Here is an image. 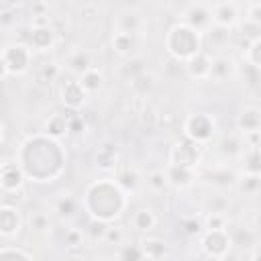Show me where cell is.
I'll return each instance as SVG.
<instances>
[{
	"label": "cell",
	"mask_w": 261,
	"mask_h": 261,
	"mask_svg": "<svg viewBox=\"0 0 261 261\" xmlns=\"http://www.w3.org/2000/svg\"><path fill=\"white\" fill-rule=\"evenodd\" d=\"M20 230V214L16 208L8 206V204H2L0 208V234L2 237H12Z\"/></svg>",
	"instance_id": "obj_15"
},
{
	"label": "cell",
	"mask_w": 261,
	"mask_h": 261,
	"mask_svg": "<svg viewBox=\"0 0 261 261\" xmlns=\"http://www.w3.org/2000/svg\"><path fill=\"white\" fill-rule=\"evenodd\" d=\"M220 151L224 155H243V143L237 139V137H230V139H224L222 145H220Z\"/></svg>",
	"instance_id": "obj_39"
},
{
	"label": "cell",
	"mask_w": 261,
	"mask_h": 261,
	"mask_svg": "<svg viewBox=\"0 0 261 261\" xmlns=\"http://www.w3.org/2000/svg\"><path fill=\"white\" fill-rule=\"evenodd\" d=\"M245 61L261 69V37H255L251 41L249 49L245 51Z\"/></svg>",
	"instance_id": "obj_33"
},
{
	"label": "cell",
	"mask_w": 261,
	"mask_h": 261,
	"mask_svg": "<svg viewBox=\"0 0 261 261\" xmlns=\"http://www.w3.org/2000/svg\"><path fill=\"white\" fill-rule=\"evenodd\" d=\"M82 243H84V237H82V230L77 228H69L65 232V247L69 253L73 251H82Z\"/></svg>",
	"instance_id": "obj_37"
},
{
	"label": "cell",
	"mask_w": 261,
	"mask_h": 261,
	"mask_svg": "<svg viewBox=\"0 0 261 261\" xmlns=\"http://www.w3.org/2000/svg\"><path fill=\"white\" fill-rule=\"evenodd\" d=\"M69 133V122L63 114H53L47 122H45V135L51 137V139H61Z\"/></svg>",
	"instance_id": "obj_23"
},
{
	"label": "cell",
	"mask_w": 261,
	"mask_h": 261,
	"mask_svg": "<svg viewBox=\"0 0 261 261\" xmlns=\"http://www.w3.org/2000/svg\"><path fill=\"white\" fill-rule=\"evenodd\" d=\"M212 22V4H190L184 10V24L192 27L194 31H206Z\"/></svg>",
	"instance_id": "obj_8"
},
{
	"label": "cell",
	"mask_w": 261,
	"mask_h": 261,
	"mask_svg": "<svg viewBox=\"0 0 261 261\" xmlns=\"http://www.w3.org/2000/svg\"><path fill=\"white\" fill-rule=\"evenodd\" d=\"M184 130H186L188 139H192L198 145H204L214 137V118L206 112L192 114V116H188V120L184 124Z\"/></svg>",
	"instance_id": "obj_6"
},
{
	"label": "cell",
	"mask_w": 261,
	"mask_h": 261,
	"mask_svg": "<svg viewBox=\"0 0 261 261\" xmlns=\"http://www.w3.org/2000/svg\"><path fill=\"white\" fill-rule=\"evenodd\" d=\"M259 228H261V216H259Z\"/></svg>",
	"instance_id": "obj_52"
},
{
	"label": "cell",
	"mask_w": 261,
	"mask_h": 261,
	"mask_svg": "<svg viewBox=\"0 0 261 261\" xmlns=\"http://www.w3.org/2000/svg\"><path fill=\"white\" fill-rule=\"evenodd\" d=\"M243 73H245V80H247V84H249L251 88H255V86L261 84V69H259V67H255V65H251V63L245 61Z\"/></svg>",
	"instance_id": "obj_41"
},
{
	"label": "cell",
	"mask_w": 261,
	"mask_h": 261,
	"mask_svg": "<svg viewBox=\"0 0 261 261\" xmlns=\"http://www.w3.org/2000/svg\"><path fill=\"white\" fill-rule=\"evenodd\" d=\"M202 159V145L194 143L192 139H181L177 141L171 151H169V163L171 165H181V167H190L196 169V165Z\"/></svg>",
	"instance_id": "obj_5"
},
{
	"label": "cell",
	"mask_w": 261,
	"mask_h": 261,
	"mask_svg": "<svg viewBox=\"0 0 261 261\" xmlns=\"http://www.w3.org/2000/svg\"><path fill=\"white\" fill-rule=\"evenodd\" d=\"M239 18H241L239 4H234V2H216V4H212V22L216 27L232 29L234 24H239Z\"/></svg>",
	"instance_id": "obj_9"
},
{
	"label": "cell",
	"mask_w": 261,
	"mask_h": 261,
	"mask_svg": "<svg viewBox=\"0 0 261 261\" xmlns=\"http://www.w3.org/2000/svg\"><path fill=\"white\" fill-rule=\"evenodd\" d=\"M14 20H16L14 12H12L8 6H2V8H0V27H2V29H8Z\"/></svg>",
	"instance_id": "obj_47"
},
{
	"label": "cell",
	"mask_w": 261,
	"mask_h": 261,
	"mask_svg": "<svg viewBox=\"0 0 261 261\" xmlns=\"http://www.w3.org/2000/svg\"><path fill=\"white\" fill-rule=\"evenodd\" d=\"M243 169L245 173L261 175V149H247L243 153Z\"/></svg>",
	"instance_id": "obj_28"
},
{
	"label": "cell",
	"mask_w": 261,
	"mask_h": 261,
	"mask_svg": "<svg viewBox=\"0 0 261 261\" xmlns=\"http://www.w3.org/2000/svg\"><path fill=\"white\" fill-rule=\"evenodd\" d=\"M84 206L92 214L94 220L110 222L122 214L126 206V194L118 188L116 181L100 179V181H94L86 190Z\"/></svg>",
	"instance_id": "obj_2"
},
{
	"label": "cell",
	"mask_w": 261,
	"mask_h": 261,
	"mask_svg": "<svg viewBox=\"0 0 261 261\" xmlns=\"http://www.w3.org/2000/svg\"><path fill=\"white\" fill-rule=\"evenodd\" d=\"M139 173L130 167H122L118 173H116V184L118 188L124 192V194H133L137 188H139Z\"/></svg>",
	"instance_id": "obj_25"
},
{
	"label": "cell",
	"mask_w": 261,
	"mask_h": 261,
	"mask_svg": "<svg viewBox=\"0 0 261 261\" xmlns=\"http://www.w3.org/2000/svg\"><path fill=\"white\" fill-rule=\"evenodd\" d=\"M35 82L41 86H49L59 77V65L57 63H43L35 69Z\"/></svg>",
	"instance_id": "obj_27"
},
{
	"label": "cell",
	"mask_w": 261,
	"mask_h": 261,
	"mask_svg": "<svg viewBox=\"0 0 261 261\" xmlns=\"http://www.w3.org/2000/svg\"><path fill=\"white\" fill-rule=\"evenodd\" d=\"M202 228H204V224H202L200 220H196V218H188V220H184V230H186V234H190V237L200 234Z\"/></svg>",
	"instance_id": "obj_46"
},
{
	"label": "cell",
	"mask_w": 261,
	"mask_h": 261,
	"mask_svg": "<svg viewBox=\"0 0 261 261\" xmlns=\"http://www.w3.org/2000/svg\"><path fill=\"white\" fill-rule=\"evenodd\" d=\"M210 47H224L228 41H230V29H224V27H216L212 24L208 29V35H206Z\"/></svg>",
	"instance_id": "obj_30"
},
{
	"label": "cell",
	"mask_w": 261,
	"mask_h": 261,
	"mask_svg": "<svg viewBox=\"0 0 261 261\" xmlns=\"http://www.w3.org/2000/svg\"><path fill=\"white\" fill-rule=\"evenodd\" d=\"M237 128L243 135L261 133V108H257V106L243 108L241 114H239V118H237Z\"/></svg>",
	"instance_id": "obj_14"
},
{
	"label": "cell",
	"mask_w": 261,
	"mask_h": 261,
	"mask_svg": "<svg viewBox=\"0 0 261 261\" xmlns=\"http://www.w3.org/2000/svg\"><path fill=\"white\" fill-rule=\"evenodd\" d=\"M147 184L155 190V192H165L169 188V181H167V175L163 169H153L147 177Z\"/></svg>",
	"instance_id": "obj_35"
},
{
	"label": "cell",
	"mask_w": 261,
	"mask_h": 261,
	"mask_svg": "<svg viewBox=\"0 0 261 261\" xmlns=\"http://www.w3.org/2000/svg\"><path fill=\"white\" fill-rule=\"evenodd\" d=\"M0 261H31V257L24 251H20V249L4 247L2 253H0Z\"/></svg>",
	"instance_id": "obj_42"
},
{
	"label": "cell",
	"mask_w": 261,
	"mask_h": 261,
	"mask_svg": "<svg viewBox=\"0 0 261 261\" xmlns=\"http://www.w3.org/2000/svg\"><path fill=\"white\" fill-rule=\"evenodd\" d=\"M202 249L212 259H222L230 251V237L226 230H206L202 239Z\"/></svg>",
	"instance_id": "obj_7"
},
{
	"label": "cell",
	"mask_w": 261,
	"mask_h": 261,
	"mask_svg": "<svg viewBox=\"0 0 261 261\" xmlns=\"http://www.w3.org/2000/svg\"><path fill=\"white\" fill-rule=\"evenodd\" d=\"M239 190L243 192V194H249V196H253V194H257L259 190H261V175H253V173H247L245 177H241L239 179Z\"/></svg>",
	"instance_id": "obj_31"
},
{
	"label": "cell",
	"mask_w": 261,
	"mask_h": 261,
	"mask_svg": "<svg viewBox=\"0 0 261 261\" xmlns=\"http://www.w3.org/2000/svg\"><path fill=\"white\" fill-rule=\"evenodd\" d=\"M18 165L22 167L24 175L33 177L35 181H51L61 173L63 167L61 145L47 135L31 137L18 153Z\"/></svg>",
	"instance_id": "obj_1"
},
{
	"label": "cell",
	"mask_w": 261,
	"mask_h": 261,
	"mask_svg": "<svg viewBox=\"0 0 261 261\" xmlns=\"http://www.w3.org/2000/svg\"><path fill=\"white\" fill-rule=\"evenodd\" d=\"M165 47L173 59L188 63L194 55H198L202 51V35L198 31H194L192 27L179 22L169 29V33L165 37Z\"/></svg>",
	"instance_id": "obj_3"
},
{
	"label": "cell",
	"mask_w": 261,
	"mask_h": 261,
	"mask_svg": "<svg viewBox=\"0 0 261 261\" xmlns=\"http://www.w3.org/2000/svg\"><path fill=\"white\" fill-rule=\"evenodd\" d=\"M155 222H157L155 214H153L151 210H147V208L137 210L135 216H133V224H135V228H137V230H143V232L153 230V228H155Z\"/></svg>",
	"instance_id": "obj_29"
},
{
	"label": "cell",
	"mask_w": 261,
	"mask_h": 261,
	"mask_svg": "<svg viewBox=\"0 0 261 261\" xmlns=\"http://www.w3.org/2000/svg\"><path fill=\"white\" fill-rule=\"evenodd\" d=\"M237 71V65H234V59H230L228 55H216L212 59V77L216 80H226L230 77L232 73Z\"/></svg>",
	"instance_id": "obj_22"
},
{
	"label": "cell",
	"mask_w": 261,
	"mask_h": 261,
	"mask_svg": "<svg viewBox=\"0 0 261 261\" xmlns=\"http://www.w3.org/2000/svg\"><path fill=\"white\" fill-rule=\"evenodd\" d=\"M145 253L141 249V245H126L120 249V255H118V261H143Z\"/></svg>",
	"instance_id": "obj_36"
},
{
	"label": "cell",
	"mask_w": 261,
	"mask_h": 261,
	"mask_svg": "<svg viewBox=\"0 0 261 261\" xmlns=\"http://www.w3.org/2000/svg\"><path fill=\"white\" fill-rule=\"evenodd\" d=\"M206 228L208 230H226V216L220 212H210L206 218Z\"/></svg>",
	"instance_id": "obj_40"
},
{
	"label": "cell",
	"mask_w": 261,
	"mask_h": 261,
	"mask_svg": "<svg viewBox=\"0 0 261 261\" xmlns=\"http://www.w3.org/2000/svg\"><path fill=\"white\" fill-rule=\"evenodd\" d=\"M67 67H69L73 73L84 75L88 69H92V59H90V53H88V51H84V49L73 51V53L67 57Z\"/></svg>",
	"instance_id": "obj_24"
},
{
	"label": "cell",
	"mask_w": 261,
	"mask_h": 261,
	"mask_svg": "<svg viewBox=\"0 0 261 261\" xmlns=\"http://www.w3.org/2000/svg\"><path fill=\"white\" fill-rule=\"evenodd\" d=\"M251 261H261V245L255 247V251H253V255H251Z\"/></svg>",
	"instance_id": "obj_51"
},
{
	"label": "cell",
	"mask_w": 261,
	"mask_h": 261,
	"mask_svg": "<svg viewBox=\"0 0 261 261\" xmlns=\"http://www.w3.org/2000/svg\"><path fill=\"white\" fill-rule=\"evenodd\" d=\"M141 249H143L145 257L151 259V261H159V259H163V257L169 253L167 243L161 241V239H157V237H147V239H143V241H141Z\"/></svg>",
	"instance_id": "obj_19"
},
{
	"label": "cell",
	"mask_w": 261,
	"mask_h": 261,
	"mask_svg": "<svg viewBox=\"0 0 261 261\" xmlns=\"http://www.w3.org/2000/svg\"><path fill=\"white\" fill-rule=\"evenodd\" d=\"M145 16L139 10H124L116 20V33H128V35H143L145 31Z\"/></svg>",
	"instance_id": "obj_11"
},
{
	"label": "cell",
	"mask_w": 261,
	"mask_h": 261,
	"mask_svg": "<svg viewBox=\"0 0 261 261\" xmlns=\"http://www.w3.org/2000/svg\"><path fill=\"white\" fill-rule=\"evenodd\" d=\"M0 184L4 194L18 192L24 186V171L18 163H4L0 169Z\"/></svg>",
	"instance_id": "obj_10"
},
{
	"label": "cell",
	"mask_w": 261,
	"mask_h": 261,
	"mask_svg": "<svg viewBox=\"0 0 261 261\" xmlns=\"http://www.w3.org/2000/svg\"><path fill=\"white\" fill-rule=\"evenodd\" d=\"M206 184L216 186V188H230L239 184V177L230 169H212L206 173Z\"/></svg>",
	"instance_id": "obj_21"
},
{
	"label": "cell",
	"mask_w": 261,
	"mask_h": 261,
	"mask_svg": "<svg viewBox=\"0 0 261 261\" xmlns=\"http://www.w3.org/2000/svg\"><path fill=\"white\" fill-rule=\"evenodd\" d=\"M122 239H124V232H122L120 226H108L106 237H104V243H108V245H120Z\"/></svg>",
	"instance_id": "obj_45"
},
{
	"label": "cell",
	"mask_w": 261,
	"mask_h": 261,
	"mask_svg": "<svg viewBox=\"0 0 261 261\" xmlns=\"http://www.w3.org/2000/svg\"><path fill=\"white\" fill-rule=\"evenodd\" d=\"M61 100H63V104H65L67 108H71V110H77V108L84 104L86 92H84L80 80H65V82L61 84Z\"/></svg>",
	"instance_id": "obj_13"
},
{
	"label": "cell",
	"mask_w": 261,
	"mask_h": 261,
	"mask_svg": "<svg viewBox=\"0 0 261 261\" xmlns=\"http://www.w3.org/2000/svg\"><path fill=\"white\" fill-rule=\"evenodd\" d=\"M31 228H35V230L49 228V216L45 212H33L31 214Z\"/></svg>",
	"instance_id": "obj_44"
},
{
	"label": "cell",
	"mask_w": 261,
	"mask_h": 261,
	"mask_svg": "<svg viewBox=\"0 0 261 261\" xmlns=\"http://www.w3.org/2000/svg\"><path fill=\"white\" fill-rule=\"evenodd\" d=\"M33 49L24 43H12L6 45L2 51V77H6L8 73H24L31 65V53Z\"/></svg>",
	"instance_id": "obj_4"
},
{
	"label": "cell",
	"mask_w": 261,
	"mask_h": 261,
	"mask_svg": "<svg viewBox=\"0 0 261 261\" xmlns=\"http://www.w3.org/2000/svg\"><path fill=\"white\" fill-rule=\"evenodd\" d=\"M165 175H167V181H169L171 188H188V186H192L194 179H196L194 169L181 167V165H171V163L167 165Z\"/></svg>",
	"instance_id": "obj_17"
},
{
	"label": "cell",
	"mask_w": 261,
	"mask_h": 261,
	"mask_svg": "<svg viewBox=\"0 0 261 261\" xmlns=\"http://www.w3.org/2000/svg\"><path fill=\"white\" fill-rule=\"evenodd\" d=\"M80 84L84 88L86 94H92V92H98L102 86H104V75L100 69H88L84 75H80Z\"/></svg>",
	"instance_id": "obj_26"
},
{
	"label": "cell",
	"mask_w": 261,
	"mask_h": 261,
	"mask_svg": "<svg viewBox=\"0 0 261 261\" xmlns=\"http://www.w3.org/2000/svg\"><path fill=\"white\" fill-rule=\"evenodd\" d=\"M137 45H139V41L135 35H128V33H114L112 35V49L122 57L133 55L137 51Z\"/></svg>",
	"instance_id": "obj_20"
},
{
	"label": "cell",
	"mask_w": 261,
	"mask_h": 261,
	"mask_svg": "<svg viewBox=\"0 0 261 261\" xmlns=\"http://www.w3.org/2000/svg\"><path fill=\"white\" fill-rule=\"evenodd\" d=\"M57 41V33L53 27H39V29H33L31 35H29V47L35 49V51H49L53 49Z\"/></svg>",
	"instance_id": "obj_12"
},
{
	"label": "cell",
	"mask_w": 261,
	"mask_h": 261,
	"mask_svg": "<svg viewBox=\"0 0 261 261\" xmlns=\"http://www.w3.org/2000/svg\"><path fill=\"white\" fill-rule=\"evenodd\" d=\"M106 230H108V222H104V220H92L88 226V234L92 241H104Z\"/></svg>",
	"instance_id": "obj_38"
},
{
	"label": "cell",
	"mask_w": 261,
	"mask_h": 261,
	"mask_svg": "<svg viewBox=\"0 0 261 261\" xmlns=\"http://www.w3.org/2000/svg\"><path fill=\"white\" fill-rule=\"evenodd\" d=\"M82 14L88 16V18L98 16V6H96V4H84V6H82Z\"/></svg>",
	"instance_id": "obj_50"
},
{
	"label": "cell",
	"mask_w": 261,
	"mask_h": 261,
	"mask_svg": "<svg viewBox=\"0 0 261 261\" xmlns=\"http://www.w3.org/2000/svg\"><path fill=\"white\" fill-rule=\"evenodd\" d=\"M75 208H77V204H75V200L69 198V196L59 198L57 204H55V212H57L59 218H71V216L75 214Z\"/></svg>",
	"instance_id": "obj_32"
},
{
	"label": "cell",
	"mask_w": 261,
	"mask_h": 261,
	"mask_svg": "<svg viewBox=\"0 0 261 261\" xmlns=\"http://www.w3.org/2000/svg\"><path fill=\"white\" fill-rule=\"evenodd\" d=\"M130 86H133V90H135L139 96H145V94L151 92V88H153V77L143 71V73H139L137 77L130 80Z\"/></svg>",
	"instance_id": "obj_34"
},
{
	"label": "cell",
	"mask_w": 261,
	"mask_h": 261,
	"mask_svg": "<svg viewBox=\"0 0 261 261\" xmlns=\"http://www.w3.org/2000/svg\"><path fill=\"white\" fill-rule=\"evenodd\" d=\"M31 12H33V16H45V14H49V4H45V2H35V4L31 6Z\"/></svg>",
	"instance_id": "obj_49"
},
{
	"label": "cell",
	"mask_w": 261,
	"mask_h": 261,
	"mask_svg": "<svg viewBox=\"0 0 261 261\" xmlns=\"http://www.w3.org/2000/svg\"><path fill=\"white\" fill-rule=\"evenodd\" d=\"M67 122H69V133H82V130H84V126H86L84 118H82V116H77V114H75V116H71Z\"/></svg>",
	"instance_id": "obj_48"
},
{
	"label": "cell",
	"mask_w": 261,
	"mask_h": 261,
	"mask_svg": "<svg viewBox=\"0 0 261 261\" xmlns=\"http://www.w3.org/2000/svg\"><path fill=\"white\" fill-rule=\"evenodd\" d=\"M116 157H118V151H116V145L110 143V141H104L98 149H96V163L100 169L104 171H110L116 167Z\"/></svg>",
	"instance_id": "obj_18"
},
{
	"label": "cell",
	"mask_w": 261,
	"mask_h": 261,
	"mask_svg": "<svg viewBox=\"0 0 261 261\" xmlns=\"http://www.w3.org/2000/svg\"><path fill=\"white\" fill-rule=\"evenodd\" d=\"M247 20L255 27H261V2H251L247 4Z\"/></svg>",
	"instance_id": "obj_43"
},
{
	"label": "cell",
	"mask_w": 261,
	"mask_h": 261,
	"mask_svg": "<svg viewBox=\"0 0 261 261\" xmlns=\"http://www.w3.org/2000/svg\"><path fill=\"white\" fill-rule=\"evenodd\" d=\"M186 69H188V73L192 77H198V80L210 77V73H212V57L206 51H200L198 55H194L186 63Z\"/></svg>",
	"instance_id": "obj_16"
}]
</instances>
